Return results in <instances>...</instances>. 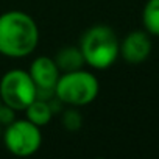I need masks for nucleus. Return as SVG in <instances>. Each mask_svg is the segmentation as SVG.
Listing matches in <instances>:
<instances>
[{
    "label": "nucleus",
    "instance_id": "6",
    "mask_svg": "<svg viewBox=\"0 0 159 159\" xmlns=\"http://www.w3.org/2000/svg\"><path fill=\"white\" fill-rule=\"evenodd\" d=\"M151 53L150 34L143 30H134L128 33L120 42V56L128 64H140Z\"/></svg>",
    "mask_w": 159,
    "mask_h": 159
},
{
    "label": "nucleus",
    "instance_id": "8",
    "mask_svg": "<svg viewBox=\"0 0 159 159\" xmlns=\"http://www.w3.org/2000/svg\"><path fill=\"white\" fill-rule=\"evenodd\" d=\"M56 66L59 67L61 73L62 72H72V70H78V69H83V66L86 64L84 62V58H83V53L80 50V47H73V45H66L62 47L56 56L53 58Z\"/></svg>",
    "mask_w": 159,
    "mask_h": 159
},
{
    "label": "nucleus",
    "instance_id": "13",
    "mask_svg": "<svg viewBox=\"0 0 159 159\" xmlns=\"http://www.w3.org/2000/svg\"><path fill=\"white\" fill-rule=\"evenodd\" d=\"M0 136H2V126H0Z\"/></svg>",
    "mask_w": 159,
    "mask_h": 159
},
{
    "label": "nucleus",
    "instance_id": "11",
    "mask_svg": "<svg viewBox=\"0 0 159 159\" xmlns=\"http://www.w3.org/2000/svg\"><path fill=\"white\" fill-rule=\"evenodd\" d=\"M61 122L67 131L75 133L83 126V116L75 106H69L61 111Z\"/></svg>",
    "mask_w": 159,
    "mask_h": 159
},
{
    "label": "nucleus",
    "instance_id": "9",
    "mask_svg": "<svg viewBox=\"0 0 159 159\" xmlns=\"http://www.w3.org/2000/svg\"><path fill=\"white\" fill-rule=\"evenodd\" d=\"M25 119L30 120L31 123L38 125L39 128L48 125L53 119V111L48 105V102L45 100H39V98H34L25 109Z\"/></svg>",
    "mask_w": 159,
    "mask_h": 159
},
{
    "label": "nucleus",
    "instance_id": "14",
    "mask_svg": "<svg viewBox=\"0 0 159 159\" xmlns=\"http://www.w3.org/2000/svg\"><path fill=\"white\" fill-rule=\"evenodd\" d=\"M0 105H2V102H0Z\"/></svg>",
    "mask_w": 159,
    "mask_h": 159
},
{
    "label": "nucleus",
    "instance_id": "5",
    "mask_svg": "<svg viewBox=\"0 0 159 159\" xmlns=\"http://www.w3.org/2000/svg\"><path fill=\"white\" fill-rule=\"evenodd\" d=\"M5 148L19 157H28L39 151L42 145L41 128L27 119H16L2 133Z\"/></svg>",
    "mask_w": 159,
    "mask_h": 159
},
{
    "label": "nucleus",
    "instance_id": "10",
    "mask_svg": "<svg viewBox=\"0 0 159 159\" xmlns=\"http://www.w3.org/2000/svg\"><path fill=\"white\" fill-rule=\"evenodd\" d=\"M142 24L148 34L159 38V0H148L142 10Z\"/></svg>",
    "mask_w": 159,
    "mask_h": 159
},
{
    "label": "nucleus",
    "instance_id": "3",
    "mask_svg": "<svg viewBox=\"0 0 159 159\" xmlns=\"http://www.w3.org/2000/svg\"><path fill=\"white\" fill-rule=\"evenodd\" d=\"M98 78L84 69L62 72L55 86V95L64 103V106L75 108L91 105L98 97Z\"/></svg>",
    "mask_w": 159,
    "mask_h": 159
},
{
    "label": "nucleus",
    "instance_id": "7",
    "mask_svg": "<svg viewBox=\"0 0 159 159\" xmlns=\"http://www.w3.org/2000/svg\"><path fill=\"white\" fill-rule=\"evenodd\" d=\"M28 73L33 80L36 89H55L61 70L53 58L38 56L31 61Z\"/></svg>",
    "mask_w": 159,
    "mask_h": 159
},
{
    "label": "nucleus",
    "instance_id": "12",
    "mask_svg": "<svg viewBox=\"0 0 159 159\" xmlns=\"http://www.w3.org/2000/svg\"><path fill=\"white\" fill-rule=\"evenodd\" d=\"M16 112L13 108H10L8 105H0V126H7L11 122L16 120Z\"/></svg>",
    "mask_w": 159,
    "mask_h": 159
},
{
    "label": "nucleus",
    "instance_id": "4",
    "mask_svg": "<svg viewBox=\"0 0 159 159\" xmlns=\"http://www.w3.org/2000/svg\"><path fill=\"white\" fill-rule=\"evenodd\" d=\"M36 98V86L24 69H11L0 80V102L14 111H24Z\"/></svg>",
    "mask_w": 159,
    "mask_h": 159
},
{
    "label": "nucleus",
    "instance_id": "1",
    "mask_svg": "<svg viewBox=\"0 0 159 159\" xmlns=\"http://www.w3.org/2000/svg\"><path fill=\"white\" fill-rule=\"evenodd\" d=\"M36 20L19 10L0 14V55L7 58L30 56L39 44Z\"/></svg>",
    "mask_w": 159,
    "mask_h": 159
},
{
    "label": "nucleus",
    "instance_id": "2",
    "mask_svg": "<svg viewBox=\"0 0 159 159\" xmlns=\"http://www.w3.org/2000/svg\"><path fill=\"white\" fill-rule=\"evenodd\" d=\"M78 47L83 53L84 62L95 70L111 67L120 56V41L116 31L108 25L88 28L80 39Z\"/></svg>",
    "mask_w": 159,
    "mask_h": 159
}]
</instances>
